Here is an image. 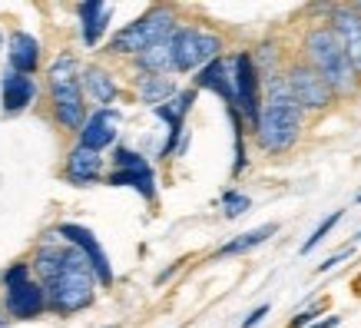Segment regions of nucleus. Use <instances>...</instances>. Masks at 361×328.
Segmentation results:
<instances>
[{
  "label": "nucleus",
  "instance_id": "obj_32",
  "mask_svg": "<svg viewBox=\"0 0 361 328\" xmlns=\"http://www.w3.org/2000/svg\"><path fill=\"white\" fill-rule=\"evenodd\" d=\"M0 328H11V325H7V315H4V308H0Z\"/></svg>",
  "mask_w": 361,
  "mask_h": 328
},
{
  "label": "nucleus",
  "instance_id": "obj_1",
  "mask_svg": "<svg viewBox=\"0 0 361 328\" xmlns=\"http://www.w3.org/2000/svg\"><path fill=\"white\" fill-rule=\"evenodd\" d=\"M265 87H269V97H265L262 116L255 123L252 136H255V146H259L265 156H279V153H288L298 142L302 126H305V109L295 103L285 77L272 80V83H265Z\"/></svg>",
  "mask_w": 361,
  "mask_h": 328
},
{
  "label": "nucleus",
  "instance_id": "obj_13",
  "mask_svg": "<svg viewBox=\"0 0 361 328\" xmlns=\"http://www.w3.org/2000/svg\"><path fill=\"white\" fill-rule=\"evenodd\" d=\"M192 90H209L226 103V107L239 109V99H235V73H232V60L219 56L209 66H202L196 77H192Z\"/></svg>",
  "mask_w": 361,
  "mask_h": 328
},
{
  "label": "nucleus",
  "instance_id": "obj_12",
  "mask_svg": "<svg viewBox=\"0 0 361 328\" xmlns=\"http://www.w3.org/2000/svg\"><path fill=\"white\" fill-rule=\"evenodd\" d=\"M37 77H23L17 70H4L0 73V109L7 116H17L23 109H30L37 103Z\"/></svg>",
  "mask_w": 361,
  "mask_h": 328
},
{
  "label": "nucleus",
  "instance_id": "obj_18",
  "mask_svg": "<svg viewBox=\"0 0 361 328\" xmlns=\"http://www.w3.org/2000/svg\"><path fill=\"white\" fill-rule=\"evenodd\" d=\"M40 66V40L27 30H13L7 37V70H17L23 77H33Z\"/></svg>",
  "mask_w": 361,
  "mask_h": 328
},
{
  "label": "nucleus",
  "instance_id": "obj_2",
  "mask_svg": "<svg viewBox=\"0 0 361 328\" xmlns=\"http://www.w3.org/2000/svg\"><path fill=\"white\" fill-rule=\"evenodd\" d=\"M302 54H305V63L329 83L335 97H355L358 93V70L351 66L345 47L329 23H315L302 37Z\"/></svg>",
  "mask_w": 361,
  "mask_h": 328
},
{
  "label": "nucleus",
  "instance_id": "obj_30",
  "mask_svg": "<svg viewBox=\"0 0 361 328\" xmlns=\"http://www.w3.org/2000/svg\"><path fill=\"white\" fill-rule=\"evenodd\" d=\"M265 315H269V305H259V308H252L249 315L242 318V325H239V328H255V325H259V322H262Z\"/></svg>",
  "mask_w": 361,
  "mask_h": 328
},
{
  "label": "nucleus",
  "instance_id": "obj_16",
  "mask_svg": "<svg viewBox=\"0 0 361 328\" xmlns=\"http://www.w3.org/2000/svg\"><path fill=\"white\" fill-rule=\"evenodd\" d=\"M80 83H83V97H87L97 109H110V103H116V97H120V83H116V77L99 63L83 66Z\"/></svg>",
  "mask_w": 361,
  "mask_h": 328
},
{
  "label": "nucleus",
  "instance_id": "obj_10",
  "mask_svg": "<svg viewBox=\"0 0 361 328\" xmlns=\"http://www.w3.org/2000/svg\"><path fill=\"white\" fill-rule=\"evenodd\" d=\"M56 236L66 242V245H73L87 255V262L93 265V272L99 279V288H110L113 285V265L106 259V252L103 245L97 242V236L87 229V226H77V222H63V226H56Z\"/></svg>",
  "mask_w": 361,
  "mask_h": 328
},
{
  "label": "nucleus",
  "instance_id": "obj_3",
  "mask_svg": "<svg viewBox=\"0 0 361 328\" xmlns=\"http://www.w3.org/2000/svg\"><path fill=\"white\" fill-rule=\"evenodd\" d=\"M83 66L70 50L54 56V63L47 66V87H50V103H54V120L60 130L80 133L87 123V103H83V83H80Z\"/></svg>",
  "mask_w": 361,
  "mask_h": 328
},
{
  "label": "nucleus",
  "instance_id": "obj_21",
  "mask_svg": "<svg viewBox=\"0 0 361 328\" xmlns=\"http://www.w3.org/2000/svg\"><path fill=\"white\" fill-rule=\"evenodd\" d=\"M133 63H136V70H140V73H149V77H169V73H176L173 40L149 47V50H146V54H140Z\"/></svg>",
  "mask_w": 361,
  "mask_h": 328
},
{
  "label": "nucleus",
  "instance_id": "obj_26",
  "mask_svg": "<svg viewBox=\"0 0 361 328\" xmlns=\"http://www.w3.org/2000/svg\"><path fill=\"white\" fill-rule=\"evenodd\" d=\"M341 216H345V212H341V209H335V212H331V216L325 219V222H318V229L312 232V236H308L305 242H302V255H308V252L315 249V245H318L322 239H329V232L335 229V226H338V219H341Z\"/></svg>",
  "mask_w": 361,
  "mask_h": 328
},
{
  "label": "nucleus",
  "instance_id": "obj_8",
  "mask_svg": "<svg viewBox=\"0 0 361 328\" xmlns=\"http://www.w3.org/2000/svg\"><path fill=\"white\" fill-rule=\"evenodd\" d=\"M285 83H288L295 103L305 109V113H322V109H329L331 103L338 99L335 93H331L329 83L318 77L305 60H295V63L285 66Z\"/></svg>",
  "mask_w": 361,
  "mask_h": 328
},
{
  "label": "nucleus",
  "instance_id": "obj_4",
  "mask_svg": "<svg viewBox=\"0 0 361 328\" xmlns=\"http://www.w3.org/2000/svg\"><path fill=\"white\" fill-rule=\"evenodd\" d=\"M44 285H47V298H50V312H56V315H73L80 308L93 305L99 279H97V272H93V265L87 262V255L70 245L66 269Z\"/></svg>",
  "mask_w": 361,
  "mask_h": 328
},
{
  "label": "nucleus",
  "instance_id": "obj_24",
  "mask_svg": "<svg viewBox=\"0 0 361 328\" xmlns=\"http://www.w3.org/2000/svg\"><path fill=\"white\" fill-rule=\"evenodd\" d=\"M252 63H255V70H259L262 83H272V80L285 77L282 70H279V50H275V44H259L255 47V50H252Z\"/></svg>",
  "mask_w": 361,
  "mask_h": 328
},
{
  "label": "nucleus",
  "instance_id": "obj_25",
  "mask_svg": "<svg viewBox=\"0 0 361 328\" xmlns=\"http://www.w3.org/2000/svg\"><path fill=\"white\" fill-rule=\"evenodd\" d=\"M252 209V199L245 196V193H239V189H226L222 193V216L226 219H239L245 216Z\"/></svg>",
  "mask_w": 361,
  "mask_h": 328
},
{
  "label": "nucleus",
  "instance_id": "obj_5",
  "mask_svg": "<svg viewBox=\"0 0 361 328\" xmlns=\"http://www.w3.org/2000/svg\"><path fill=\"white\" fill-rule=\"evenodd\" d=\"M183 23L176 20V11L173 7H149V11L130 20L123 30H116L110 37V44H106V54L113 56H136L146 54L149 47L156 44H166V40H173V33L179 30Z\"/></svg>",
  "mask_w": 361,
  "mask_h": 328
},
{
  "label": "nucleus",
  "instance_id": "obj_34",
  "mask_svg": "<svg viewBox=\"0 0 361 328\" xmlns=\"http://www.w3.org/2000/svg\"><path fill=\"white\" fill-rule=\"evenodd\" d=\"M0 44H4V30H0Z\"/></svg>",
  "mask_w": 361,
  "mask_h": 328
},
{
  "label": "nucleus",
  "instance_id": "obj_19",
  "mask_svg": "<svg viewBox=\"0 0 361 328\" xmlns=\"http://www.w3.org/2000/svg\"><path fill=\"white\" fill-rule=\"evenodd\" d=\"M77 13H80V37H83V44L97 47L103 40V33L110 30L113 7L110 4H99V0H90V4H80Z\"/></svg>",
  "mask_w": 361,
  "mask_h": 328
},
{
  "label": "nucleus",
  "instance_id": "obj_23",
  "mask_svg": "<svg viewBox=\"0 0 361 328\" xmlns=\"http://www.w3.org/2000/svg\"><path fill=\"white\" fill-rule=\"evenodd\" d=\"M275 232H279V226L275 222H265V226H259V229L252 232H242V236H235L232 242H226L219 252H216V259H229V255H242V252L255 249V245H262L265 239H272Z\"/></svg>",
  "mask_w": 361,
  "mask_h": 328
},
{
  "label": "nucleus",
  "instance_id": "obj_7",
  "mask_svg": "<svg viewBox=\"0 0 361 328\" xmlns=\"http://www.w3.org/2000/svg\"><path fill=\"white\" fill-rule=\"evenodd\" d=\"M232 73H235V99H239V113L245 126L255 130V123L262 116L265 97H262V77L252 63V50H239L232 56Z\"/></svg>",
  "mask_w": 361,
  "mask_h": 328
},
{
  "label": "nucleus",
  "instance_id": "obj_20",
  "mask_svg": "<svg viewBox=\"0 0 361 328\" xmlns=\"http://www.w3.org/2000/svg\"><path fill=\"white\" fill-rule=\"evenodd\" d=\"M106 186L136 189L146 202H156V173L149 163H140V166H133V169H110L106 173Z\"/></svg>",
  "mask_w": 361,
  "mask_h": 328
},
{
  "label": "nucleus",
  "instance_id": "obj_27",
  "mask_svg": "<svg viewBox=\"0 0 361 328\" xmlns=\"http://www.w3.org/2000/svg\"><path fill=\"white\" fill-rule=\"evenodd\" d=\"M33 265L30 262H13L7 272H4V285H13V282H23V279H30Z\"/></svg>",
  "mask_w": 361,
  "mask_h": 328
},
{
  "label": "nucleus",
  "instance_id": "obj_9",
  "mask_svg": "<svg viewBox=\"0 0 361 328\" xmlns=\"http://www.w3.org/2000/svg\"><path fill=\"white\" fill-rule=\"evenodd\" d=\"M50 308L47 298V285L40 279H23V282L4 285V312L13 322H27V318H40Z\"/></svg>",
  "mask_w": 361,
  "mask_h": 328
},
{
  "label": "nucleus",
  "instance_id": "obj_28",
  "mask_svg": "<svg viewBox=\"0 0 361 328\" xmlns=\"http://www.w3.org/2000/svg\"><path fill=\"white\" fill-rule=\"evenodd\" d=\"M318 315H322V308H305V312H302V315H295V318H292V322H288V328H312V325H315V322H318Z\"/></svg>",
  "mask_w": 361,
  "mask_h": 328
},
{
  "label": "nucleus",
  "instance_id": "obj_33",
  "mask_svg": "<svg viewBox=\"0 0 361 328\" xmlns=\"http://www.w3.org/2000/svg\"><path fill=\"white\" fill-rule=\"evenodd\" d=\"M351 7H355V11H358V13H361V0H358V4H351Z\"/></svg>",
  "mask_w": 361,
  "mask_h": 328
},
{
  "label": "nucleus",
  "instance_id": "obj_22",
  "mask_svg": "<svg viewBox=\"0 0 361 328\" xmlns=\"http://www.w3.org/2000/svg\"><path fill=\"white\" fill-rule=\"evenodd\" d=\"M176 93H179V90H176L173 77H149V73H140V77H136V97L149 109L169 103Z\"/></svg>",
  "mask_w": 361,
  "mask_h": 328
},
{
  "label": "nucleus",
  "instance_id": "obj_14",
  "mask_svg": "<svg viewBox=\"0 0 361 328\" xmlns=\"http://www.w3.org/2000/svg\"><path fill=\"white\" fill-rule=\"evenodd\" d=\"M63 179L70 186H97L103 179V153H93L87 146L73 142L63 159Z\"/></svg>",
  "mask_w": 361,
  "mask_h": 328
},
{
  "label": "nucleus",
  "instance_id": "obj_6",
  "mask_svg": "<svg viewBox=\"0 0 361 328\" xmlns=\"http://www.w3.org/2000/svg\"><path fill=\"white\" fill-rule=\"evenodd\" d=\"M222 37L206 27L183 23L173 33V54H176V73H199L202 66L222 56Z\"/></svg>",
  "mask_w": 361,
  "mask_h": 328
},
{
  "label": "nucleus",
  "instance_id": "obj_31",
  "mask_svg": "<svg viewBox=\"0 0 361 328\" xmlns=\"http://www.w3.org/2000/svg\"><path fill=\"white\" fill-rule=\"evenodd\" d=\"M338 322H341L338 315H331V318H322V322H315V325H312V328H335V325H338Z\"/></svg>",
  "mask_w": 361,
  "mask_h": 328
},
{
  "label": "nucleus",
  "instance_id": "obj_15",
  "mask_svg": "<svg viewBox=\"0 0 361 328\" xmlns=\"http://www.w3.org/2000/svg\"><path fill=\"white\" fill-rule=\"evenodd\" d=\"M329 27L335 30V37L341 40L345 54H348L351 66L358 70L361 77V13L355 7H331Z\"/></svg>",
  "mask_w": 361,
  "mask_h": 328
},
{
  "label": "nucleus",
  "instance_id": "obj_35",
  "mask_svg": "<svg viewBox=\"0 0 361 328\" xmlns=\"http://www.w3.org/2000/svg\"><path fill=\"white\" fill-rule=\"evenodd\" d=\"M358 239H361V232H358Z\"/></svg>",
  "mask_w": 361,
  "mask_h": 328
},
{
  "label": "nucleus",
  "instance_id": "obj_11",
  "mask_svg": "<svg viewBox=\"0 0 361 328\" xmlns=\"http://www.w3.org/2000/svg\"><path fill=\"white\" fill-rule=\"evenodd\" d=\"M120 109H93L83 123V130L77 133V142L80 146H87L93 153H103V150H110L116 146V133H120Z\"/></svg>",
  "mask_w": 361,
  "mask_h": 328
},
{
  "label": "nucleus",
  "instance_id": "obj_29",
  "mask_svg": "<svg viewBox=\"0 0 361 328\" xmlns=\"http://www.w3.org/2000/svg\"><path fill=\"white\" fill-rule=\"evenodd\" d=\"M348 255H351V245H348V249H341V252H335V255H329L325 262H318V269H315V272H318V275H322V272H329V269H335V265H338V262H345Z\"/></svg>",
  "mask_w": 361,
  "mask_h": 328
},
{
  "label": "nucleus",
  "instance_id": "obj_17",
  "mask_svg": "<svg viewBox=\"0 0 361 328\" xmlns=\"http://www.w3.org/2000/svg\"><path fill=\"white\" fill-rule=\"evenodd\" d=\"M66 259H70V245H66L56 232H47V239L37 245V252H33V275L40 279V282H50L54 275H60L66 269Z\"/></svg>",
  "mask_w": 361,
  "mask_h": 328
}]
</instances>
